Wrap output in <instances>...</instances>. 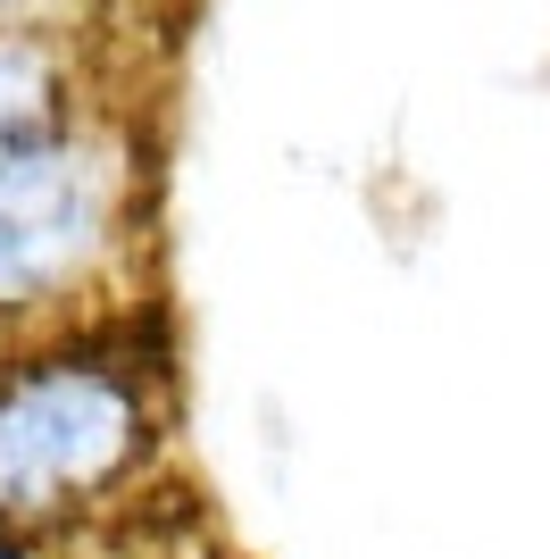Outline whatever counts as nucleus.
Returning <instances> with one entry per match:
<instances>
[{"label": "nucleus", "instance_id": "1", "mask_svg": "<svg viewBox=\"0 0 550 559\" xmlns=\"http://www.w3.org/2000/svg\"><path fill=\"white\" fill-rule=\"evenodd\" d=\"M176 343L159 309L0 350V535L84 543L134 526L176 460Z\"/></svg>", "mask_w": 550, "mask_h": 559}, {"label": "nucleus", "instance_id": "3", "mask_svg": "<svg viewBox=\"0 0 550 559\" xmlns=\"http://www.w3.org/2000/svg\"><path fill=\"white\" fill-rule=\"evenodd\" d=\"M125 59H117L100 34H68V25H0V134L17 126H43V117L75 109V100L125 84Z\"/></svg>", "mask_w": 550, "mask_h": 559}, {"label": "nucleus", "instance_id": "2", "mask_svg": "<svg viewBox=\"0 0 550 559\" xmlns=\"http://www.w3.org/2000/svg\"><path fill=\"white\" fill-rule=\"evenodd\" d=\"M159 309V126L142 84L0 134V350Z\"/></svg>", "mask_w": 550, "mask_h": 559}, {"label": "nucleus", "instance_id": "4", "mask_svg": "<svg viewBox=\"0 0 550 559\" xmlns=\"http://www.w3.org/2000/svg\"><path fill=\"white\" fill-rule=\"evenodd\" d=\"M0 25H68V34H100V0H0Z\"/></svg>", "mask_w": 550, "mask_h": 559}, {"label": "nucleus", "instance_id": "5", "mask_svg": "<svg viewBox=\"0 0 550 559\" xmlns=\"http://www.w3.org/2000/svg\"><path fill=\"white\" fill-rule=\"evenodd\" d=\"M0 559H75L68 543H34V535H0Z\"/></svg>", "mask_w": 550, "mask_h": 559}]
</instances>
